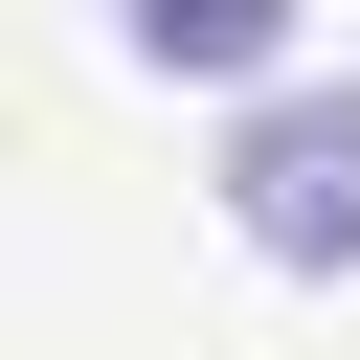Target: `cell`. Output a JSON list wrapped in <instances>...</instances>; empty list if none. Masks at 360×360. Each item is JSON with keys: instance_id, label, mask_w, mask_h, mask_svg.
I'll return each mask as SVG.
<instances>
[{"instance_id": "1", "label": "cell", "mask_w": 360, "mask_h": 360, "mask_svg": "<svg viewBox=\"0 0 360 360\" xmlns=\"http://www.w3.org/2000/svg\"><path fill=\"white\" fill-rule=\"evenodd\" d=\"M225 225H248L270 270H360V90H248Z\"/></svg>"}, {"instance_id": "2", "label": "cell", "mask_w": 360, "mask_h": 360, "mask_svg": "<svg viewBox=\"0 0 360 360\" xmlns=\"http://www.w3.org/2000/svg\"><path fill=\"white\" fill-rule=\"evenodd\" d=\"M292 22H315V0H112V45H135L158 90H270Z\"/></svg>"}]
</instances>
